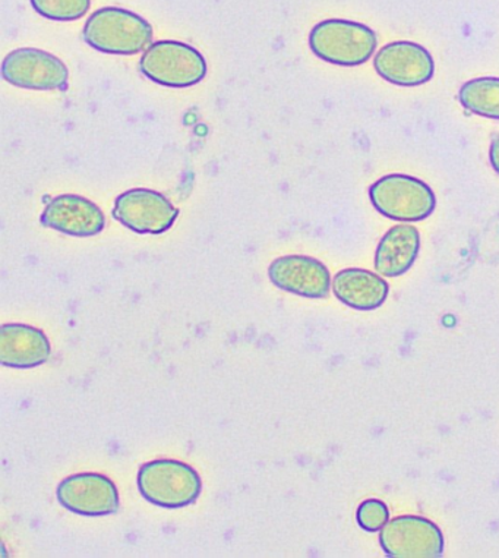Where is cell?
Masks as SVG:
<instances>
[{
  "label": "cell",
  "instance_id": "cell-1",
  "mask_svg": "<svg viewBox=\"0 0 499 558\" xmlns=\"http://www.w3.org/2000/svg\"><path fill=\"white\" fill-rule=\"evenodd\" d=\"M83 37L98 52L132 57L151 46L155 32L143 16L123 8L108 7L89 16Z\"/></svg>",
  "mask_w": 499,
  "mask_h": 558
},
{
  "label": "cell",
  "instance_id": "cell-2",
  "mask_svg": "<svg viewBox=\"0 0 499 558\" xmlns=\"http://www.w3.org/2000/svg\"><path fill=\"white\" fill-rule=\"evenodd\" d=\"M136 483L145 500L163 509L192 506L203 493L198 472L191 464L174 459H156L144 463Z\"/></svg>",
  "mask_w": 499,
  "mask_h": 558
},
{
  "label": "cell",
  "instance_id": "cell-3",
  "mask_svg": "<svg viewBox=\"0 0 499 558\" xmlns=\"http://www.w3.org/2000/svg\"><path fill=\"white\" fill-rule=\"evenodd\" d=\"M315 57L339 66H360L374 57L378 37L368 25L348 20H326L309 34Z\"/></svg>",
  "mask_w": 499,
  "mask_h": 558
},
{
  "label": "cell",
  "instance_id": "cell-4",
  "mask_svg": "<svg viewBox=\"0 0 499 558\" xmlns=\"http://www.w3.org/2000/svg\"><path fill=\"white\" fill-rule=\"evenodd\" d=\"M369 199L384 217L402 223L424 221L437 208V197L428 183L402 173L379 178L370 185Z\"/></svg>",
  "mask_w": 499,
  "mask_h": 558
},
{
  "label": "cell",
  "instance_id": "cell-5",
  "mask_svg": "<svg viewBox=\"0 0 499 558\" xmlns=\"http://www.w3.org/2000/svg\"><path fill=\"white\" fill-rule=\"evenodd\" d=\"M139 70L153 83L165 87L186 88L202 83L207 75L203 54L186 43H153L139 61Z\"/></svg>",
  "mask_w": 499,
  "mask_h": 558
},
{
  "label": "cell",
  "instance_id": "cell-6",
  "mask_svg": "<svg viewBox=\"0 0 499 558\" xmlns=\"http://www.w3.org/2000/svg\"><path fill=\"white\" fill-rule=\"evenodd\" d=\"M112 215L138 235H161L172 229L179 210L157 191L134 189L119 195Z\"/></svg>",
  "mask_w": 499,
  "mask_h": 558
},
{
  "label": "cell",
  "instance_id": "cell-7",
  "mask_svg": "<svg viewBox=\"0 0 499 558\" xmlns=\"http://www.w3.org/2000/svg\"><path fill=\"white\" fill-rule=\"evenodd\" d=\"M379 544L390 558H439L443 535L438 525L422 517H399L379 531Z\"/></svg>",
  "mask_w": 499,
  "mask_h": 558
},
{
  "label": "cell",
  "instance_id": "cell-8",
  "mask_svg": "<svg viewBox=\"0 0 499 558\" xmlns=\"http://www.w3.org/2000/svg\"><path fill=\"white\" fill-rule=\"evenodd\" d=\"M59 505L85 518H105L117 513L121 498L113 481L104 474H75L59 483Z\"/></svg>",
  "mask_w": 499,
  "mask_h": 558
},
{
  "label": "cell",
  "instance_id": "cell-9",
  "mask_svg": "<svg viewBox=\"0 0 499 558\" xmlns=\"http://www.w3.org/2000/svg\"><path fill=\"white\" fill-rule=\"evenodd\" d=\"M68 76L65 63L40 49H16L2 62V78L20 88L62 89L66 87Z\"/></svg>",
  "mask_w": 499,
  "mask_h": 558
},
{
  "label": "cell",
  "instance_id": "cell-10",
  "mask_svg": "<svg viewBox=\"0 0 499 558\" xmlns=\"http://www.w3.org/2000/svg\"><path fill=\"white\" fill-rule=\"evenodd\" d=\"M374 68L387 83L417 87L433 80L435 62L424 46L413 41H392L378 50Z\"/></svg>",
  "mask_w": 499,
  "mask_h": 558
},
{
  "label": "cell",
  "instance_id": "cell-11",
  "mask_svg": "<svg viewBox=\"0 0 499 558\" xmlns=\"http://www.w3.org/2000/svg\"><path fill=\"white\" fill-rule=\"evenodd\" d=\"M270 282L281 291L309 300L327 298L332 288L326 264L306 255H285L268 267Z\"/></svg>",
  "mask_w": 499,
  "mask_h": 558
},
{
  "label": "cell",
  "instance_id": "cell-12",
  "mask_svg": "<svg viewBox=\"0 0 499 558\" xmlns=\"http://www.w3.org/2000/svg\"><path fill=\"white\" fill-rule=\"evenodd\" d=\"M40 220L46 228L75 238L100 235L106 226V217L100 207L75 194L54 197L47 204Z\"/></svg>",
  "mask_w": 499,
  "mask_h": 558
},
{
  "label": "cell",
  "instance_id": "cell-13",
  "mask_svg": "<svg viewBox=\"0 0 499 558\" xmlns=\"http://www.w3.org/2000/svg\"><path fill=\"white\" fill-rule=\"evenodd\" d=\"M52 355L45 331L27 324L0 327V364L8 368L29 369L46 364Z\"/></svg>",
  "mask_w": 499,
  "mask_h": 558
},
{
  "label": "cell",
  "instance_id": "cell-14",
  "mask_svg": "<svg viewBox=\"0 0 499 558\" xmlns=\"http://www.w3.org/2000/svg\"><path fill=\"white\" fill-rule=\"evenodd\" d=\"M337 300L357 311H374L387 301L390 287L381 275L364 268H344L332 280Z\"/></svg>",
  "mask_w": 499,
  "mask_h": 558
},
{
  "label": "cell",
  "instance_id": "cell-15",
  "mask_svg": "<svg viewBox=\"0 0 499 558\" xmlns=\"http://www.w3.org/2000/svg\"><path fill=\"white\" fill-rule=\"evenodd\" d=\"M421 251V233L416 226L397 225L379 241L375 253V270L382 277L406 275Z\"/></svg>",
  "mask_w": 499,
  "mask_h": 558
},
{
  "label": "cell",
  "instance_id": "cell-16",
  "mask_svg": "<svg viewBox=\"0 0 499 558\" xmlns=\"http://www.w3.org/2000/svg\"><path fill=\"white\" fill-rule=\"evenodd\" d=\"M459 100L467 112L499 121V78L482 76L460 88Z\"/></svg>",
  "mask_w": 499,
  "mask_h": 558
},
{
  "label": "cell",
  "instance_id": "cell-17",
  "mask_svg": "<svg viewBox=\"0 0 499 558\" xmlns=\"http://www.w3.org/2000/svg\"><path fill=\"white\" fill-rule=\"evenodd\" d=\"M32 5L47 20L71 23L87 14L92 0H32Z\"/></svg>",
  "mask_w": 499,
  "mask_h": 558
},
{
  "label": "cell",
  "instance_id": "cell-18",
  "mask_svg": "<svg viewBox=\"0 0 499 558\" xmlns=\"http://www.w3.org/2000/svg\"><path fill=\"white\" fill-rule=\"evenodd\" d=\"M356 521L365 532H379L390 521V510L386 502L369 498L357 507Z\"/></svg>",
  "mask_w": 499,
  "mask_h": 558
},
{
  "label": "cell",
  "instance_id": "cell-19",
  "mask_svg": "<svg viewBox=\"0 0 499 558\" xmlns=\"http://www.w3.org/2000/svg\"><path fill=\"white\" fill-rule=\"evenodd\" d=\"M489 161L495 172L499 174V135L492 140L489 147Z\"/></svg>",
  "mask_w": 499,
  "mask_h": 558
}]
</instances>
